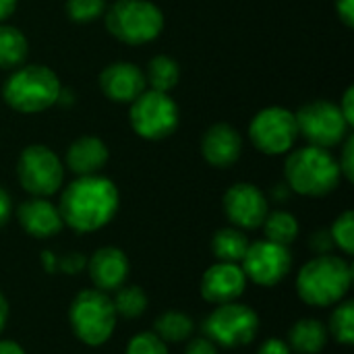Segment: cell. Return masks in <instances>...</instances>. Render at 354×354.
Segmentation results:
<instances>
[{
  "instance_id": "836d02e7",
  "label": "cell",
  "mask_w": 354,
  "mask_h": 354,
  "mask_svg": "<svg viewBox=\"0 0 354 354\" xmlns=\"http://www.w3.org/2000/svg\"><path fill=\"white\" fill-rule=\"evenodd\" d=\"M185 354H218V346L207 336H199L187 344Z\"/></svg>"
},
{
  "instance_id": "3957f363",
  "label": "cell",
  "mask_w": 354,
  "mask_h": 354,
  "mask_svg": "<svg viewBox=\"0 0 354 354\" xmlns=\"http://www.w3.org/2000/svg\"><path fill=\"white\" fill-rule=\"evenodd\" d=\"M284 183L290 191L305 197H326L340 185V166L330 149L301 147L295 149L284 164Z\"/></svg>"
},
{
  "instance_id": "5bb4252c",
  "label": "cell",
  "mask_w": 354,
  "mask_h": 354,
  "mask_svg": "<svg viewBox=\"0 0 354 354\" xmlns=\"http://www.w3.org/2000/svg\"><path fill=\"white\" fill-rule=\"evenodd\" d=\"M247 288V276L239 263L218 261L205 270L201 278V297L212 305H226L239 301Z\"/></svg>"
},
{
  "instance_id": "4dcf8cb0",
  "label": "cell",
  "mask_w": 354,
  "mask_h": 354,
  "mask_svg": "<svg viewBox=\"0 0 354 354\" xmlns=\"http://www.w3.org/2000/svg\"><path fill=\"white\" fill-rule=\"evenodd\" d=\"M340 166V174L342 178H346L348 183L354 180V137L348 133V137L344 139V147H342V156L338 160Z\"/></svg>"
},
{
  "instance_id": "277c9868",
  "label": "cell",
  "mask_w": 354,
  "mask_h": 354,
  "mask_svg": "<svg viewBox=\"0 0 354 354\" xmlns=\"http://www.w3.org/2000/svg\"><path fill=\"white\" fill-rule=\"evenodd\" d=\"M62 87L56 73L44 64L19 66L4 81V102L23 114H37L52 108L60 100Z\"/></svg>"
},
{
  "instance_id": "d6986e66",
  "label": "cell",
  "mask_w": 354,
  "mask_h": 354,
  "mask_svg": "<svg viewBox=\"0 0 354 354\" xmlns=\"http://www.w3.org/2000/svg\"><path fill=\"white\" fill-rule=\"evenodd\" d=\"M110 158L108 145L93 135H85L75 139L66 149V168L75 172L77 176H89L97 174Z\"/></svg>"
},
{
  "instance_id": "52a82bcc",
  "label": "cell",
  "mask_w": 354,
  "mask_h": 354,
  "mask_svg": "<svg viewBox=\"0 0 354 354\" xmlns=\"http://www.w3.org/2000/svg\"><path fill=\"white\" fill-rule=\"evenodd\" d=\"M129 120L133 131L147 141H162L170 137L180 120L176 102L162 91L145 89L137 100L131 102Z\"/></svg>"
},
{
  "instance_id": "ab89813d",
  "label": "cell",
  "mask_w": 354,
  "mask_h": 354,
  "mask_svg": "<svg viewBox=\"0 0 354 354\" xmlns=\"http://www.w3.org/2000/svg\"><path fill=\"white\" fill-rule=\"evenodd\" d=\"M17 2H19V0H0V23L6 21V19L15 12Z\"/></svg>"
},
{
  "instance_id": "7c38bea8",
  "label": "cell",
  "mask_w": 354,
  "mask_h": 354,
  "mask_svg": "<svg viewBox=\"0 0 354 354\" xmlns=\"http://www.w3.org/2000/svg\"><path fill=\"white\" fill-rule=\"evenodd\" d=\"M292 266V257L288 247L276 245L272 241H255L249 243V249L241 261V268L247 280L259 286H276L280 284Z\"/></svg>"
},
{
  "instance_id": "f35d334b",
  "label": "cell",
  "mask_w": 354,
  "mask_h": 354,
  "mask_svg": "<svg viewBox=\"0 0 354 354\" xmlns=\"http://www.w3.org/2000/svg\"><path fill=\"white\" fill-rule=\"evenodd\" d=\"M41 266H44V270H46L48 274H54V272L58 270V259L54 257V253L44 251V253H41Z\"/></svg>"
},
{
  "instance_id": "d4e9b609",
  "label": "cell",
  "mask_w": 354,
  "mask_h": 354,
  "mask_svg": "<svg viewBox=\"0 0 354 354\" xmlns=\"http://www.w3.org/2000/svg\"><path fill=\"white\" fill-rule=\"evenodd\" d=\"M261 226H263V232H266V241H272L276 245L288 247L299 236L297 218L292 214H288V212H282V209L268 214Z\"/></svg>"
},
{
  "instance_id": "d590c367",
  "label": "cell",
  "mask_w": 354,
  "mask_h": 354,
  "mask_svg": "<svg viewBox=\"0 0 354 354\" xmlns=\"http://www.w3.org/2000/svg\"><path fill=\"white\" fill-rule=\"evenodd\" d=\"M336 12L346 27H354V0H336Z\"/></svg>"
},
{
  "instance_id": "44dd1931",
  "label": "cell",
  "mask_w": 354,
  "mask_h": 354,
  "mask_svg": "<svg viewBox=\"0 0 354 354\" xmlns=\"http://www.w3.org/2000/svg\"><path fill=\"white\" fill-rule=\"evenodd\" d=\"M29 52V44L25 33L15 27L0 23V68L4 71H15L19 68Z\"/></svg>"
},
{
  "instance_id": "5b68a950",
  "label": "cell",
  "mask_w": 354,
  "mask_h": 354,
  "mask_svg": "<svg viewBox=\"0 0 354 354\" xmlns=\"http://www.w3.org/2000/svg\"><path fill=\"white\" fill-rule=\"evenodd\" d=\"M104 15L108 31L129 46L149 44L164 29V15L149 0H116Z\"/></svg>"
},
{
  "instance_id": "8fae6325",
  "label": "cell",
  "mask_w": 354,
  "mask_h": 354,
  "mask_svg": "<svg viewBox=\"0 0 354 354\" xmlns=\"http://www.w3.org/2000/svg\"><path fill=\"white\" fill-rule=\"evenodd\" d=\"M249 137L253 145L266 156L288 153L295 141L299 139L295 112L282 106H270L259 110L249 124Z\"/></svg>"
},
{
  "instance_id": "7402d4cb",
  "label": "cell",
  "mask_w": 354,
  "mask_h": 354,
  "mask_svg": "<svg viewBox=\"0 0 354 354\" xmlns=\"http://www.w3.org/2000/svg\"><path fill=\"white\" fill-rule=\"evenodd\" d=\"M249 249V239L236 226L220 228L212 239V251L218 261L224 263H241Z\"/></svg>"
},
{
  "instance_id": "9a60e30c",
  "label": "cell",
  "mask_w": 354,
  "mask_h": 354,
  "mask_svg": "<svg viewBox=\"0 0 354 354\" xmlns=\"http://www.w3.org/2000/svg\"><path fill=\"white\" fill-rule=\"evenodd\" d=\"M145 87L147 83L143 71L127 60L112 62L100 73L102 93L116 104H131L145 91Z\"/></svg>"
},
{
  "instance_id": "e0dca14e",
  "label": "cell",
  "mask_w": 354,
  "mask_h": 354,
  "mask_svg": "<svg viewBox=\"0 0 354 354\" xmlns=\"http://www.w3.org/2000/svg\"><path fill=\"white\" fill-rule=\"evenodd\" d=\"M243 153V139L239 131L226 122L209 127L201 139V156L214 168H230Z\"/></svg>"
},
{
  "instance_id": "d6a6232c",
  "label": "cell",
  "mask_w": 354,
  "mask_h": 354,
  "mask_svg": "<svg viewBox=\"0 0 354 354\" xmlns=\"http://www.w3.org/2000/svg\"><path fill=\"white\" fill-rule=\"evenodd\" d=\"M311 249H313L317 255H330V251L334 249V241H332L330 230H317V232L311 236Z\"/></svg>"
},
{
  "instance_id": "30bf717a",
  "label": "cell",
  "mask_w": 354,
  "mask_h": 354,
  "mask_svg": "<svg viewBox=\"0 0 354 354\" xmlns=\"http://www.w3.org/2000/svg\"><path fill=\"white\" fill-rule=\"evenodd\" d=\"M17 178L31 197H50L62 187L64 166L50 147L29 145L19 156Z\"/></svg>"
},
{
  "instance_id": "f546056e",
  "label": "cell",
  "mask_w": 354,
  "mask_h": 354,
  "mask_svg": "<svg viewBox=\"0 0 354 354\" xmlns=\"http://www.w3.org/2000/svg\"><path fill=\"white\" fill-rule=\"evenodd\" d=\"M127 354H168V346L153 332H141L131 338Z\"/></svg>"
},
{
  "instance_id": "9c48e42d",
  "label": "cell",
  "mask_w": 354,
  "mask_h": 354,
  "mask_svg": "<svg viewBox=\"0 0 354 354\" xmlns=\"http://www.w3.org/2000/svg\"><path fill=\"white\" fill-rule=\"evenodd\" d=\"M299 135H303L309 145L332 149L348 137L351 124L342 116L338 104L328 100H315L303 106L297 114Z\"/></svg>"
},
{
  "instance_id": "e575fe53",
  "label": "cell",
  "mask_w": 354,
  "mask_h": 354,
  "mask_svg": "<svg viewBox=\"0 0 354 354\" xmlns=\"http://www.w3.org/2000/svg\"><path fill=\"white\" fill-rule=\"evenodd\" d=\"M338 108H340V112H342V116L346 118V122L353 127L354 124V87H346V91H344V95H342V102L338 104Z\"/></svg>"
},
{
  "instance_id": "83f0119b",
  "label": "cell",
  "mask_w": 354,
  "mask_h": 354,
  "mask_svg": "<svg viewBox=\"0 0 354 354\" xmlns=\"http://www.w3.org/2000/svg\"><path fill=\"white\" fill-rule=\"evenodd\" d=\"M106 0H66L64 10L73 23H91L104 17Z\"/></svg>"
},
{
  "instance_id": "ba28073f",
  "label": "cell",
  "mask_w": 354,
  "mask_h": 354,
  "mask_svg": "<svg viewBox=\"0 0 354 354\" xmlns=\"http://www.w3.org/2000/svg\"><path fill=\"white\" fill-rule=\"evenodd\" d=\"M259 330V317L257 313L241 303H226L216 305V309L207 315L203 322L205 336L216 344L224 348H236L247 346L255 340Z\"/></svg>"
},
{
  "instance_id": "8992f818",
  "label": "cell",
  "mask_w": 354,
  "mask_h": 354,
  "mask_svg": "<svg viewBox=\"0 0 354 354\" xmlns=\"http://www.w3.org/2000/svg\"><path fill=\"white\" fill-rule=\"evenodd\" d=\"M116 311L112 299L102 290H81L68 309V322L75 336L87 346L106 344L116 328Z\"/></svg>"
},
{
  "instance_id": "7bdbcfd3",
  "label": "cell",
  "mask_w": 354,
  "mask_h": 354,
  "mask_svg": "<svg viewBox=\"0 0 354 354\" xmlns=\"http://www.w3.org/2000/svg\"><path fill=\"white\" fill-rule=\"evenodd\" d=\"M6 319H8V303L2 297V292H0V334H2V330L6 326Z\"/></svg>"
},
{
  "instance_id": "7a4b0ae2",
  "label": "cell",
  "mask_w": 354,
  "mask_h": 354,
  "mask_svg": "<svg viewBox=\"0 0 354 354\" xmlns=\"http://www.w3.org/2000/svg\"><path fill=\"white\" fill-rule=\"evenodd\" d=\"M353 284V268L346 259L334 255H317L301 268L297 276V292L311 307L338 305Z\"/></svg>"
},
{
  "instance_id": "b9f144b4",
  "label": "cell",
  "mask_w": 354,
  "mask_h": 354,
  "mask_svg": "<svg viewBox=\"0 0 354 354\" xmlns=\"http://www.w3.org/2000/svg\"><path fill=\"white\" fill-rule=\"evenodd\" d=\"M272 195H274L278 201H286V199H288V195H290V187H288L286 183H282V185H278V187L272 191Z\"/></svg>"
},
{
  "instance_id": "cb8c5ba5",
  "label": "cell",
  "mask_w": 354,
  "mask_h": 354,
  "mask_svg": "<svg viewBox=\"0 0 354 354\" xmlns=\"http://www.w3.org/2000/svg\"><path fill=\"white\" fill-rule=\"evenodd\" d=\"M178 79H180V66L174 58L160 54L147 62L145 83L149 85V89L168 93L178 85Z\"/></svg>"
},
{
  "instance_id": "ffe728a7",
  "label": "cell",
  "mask_w": 354,
  "mask_h": 354,
  "mask_svg": "<svg viewBox=\"0 0 354 354\" xmlns=\"http://www.w3.org/2000/svg\"><path fill=\"white\" fill-rule=\"evenodd\" d=\"M328 344V330L319 319H299L288 332V346L299 354L322 353Z\"/></svg>"
},
{
  "instance_id": "4fadbf2b",
  "label": "cell",
  "mask_w": 354,
  "mask_h": 354,
  "mask_svg": "<svg viewBox=\"0 0 354 354\" xmlns=\"http://www.w3.org/2000/svg\"><path fill=\"white\" fill-rule=\"evenodd\" d=\"M222 205H224L228 220L236 228H245V230L259 228L263 224L266 216L270 214L266 195L251 183L232 185L226 191Z\"/></svg>"
},
{
  "instance_id": "ac0fdd59",
  "label": "cell",
  "mask_w": 354,
  "mask_h": 354,
  "mask_svg": "<svg viewBox=\"0 0 354 354\" xmlns=\"http://www.w3.org/2000/svg\"><path fill=\"white\" fill-rule=\"evenodd\" d=\"M17 220L21 228L33 239H50L64 226L58 207L46 197H31L23 201L17 209Z\"/></svg>"
},
{
  "instance_id": "484cf974",
  "label": "cell",
  "mask_w": 354,
  "mask_h": 354,
  "mask_svg": "<svg viewBox=\"0 0 354 354\" xmlns=\"http://www.w3.org/2000/svg\"><path fill=\"white\" fill-rule=\"evenodd\" d=\"M112 305H114V311H116L118 317L135 319V317L145 313L147 295L139 286H120L118 290H114Z\"/></svg>"
},
{
  "instance_id": "60d3db41",
  "label": "cell",
  "mask_w": 354,
  "mask_h": 354,
  "mask_svg": "<svg viewBox=\"0 0 354 354\" xmlns=\"http://www.w3.org/2000/svg\"><path fill=\"white\" fill-rule=\"evenodd\" d=\"M0 354H27L17 342L12 340H0Z\"/></svg>"
},
{
  "instance_id": "6da1fadb",
  "label": "cell",
  "mask_w": 354,
  "mask_h": 354,
  "mask_svg": "<svg viewBox=\"0 0 354 354\" xmlns=\"http://www.w3.org/2000/svg\"><path fill=\"white\" fill-rule=\"evenodd\" d=\"M62 222L77 232H95L112 222L118 212L116 185L97 174L77 176L60 197Z\"/></svg>"
},
{
  "instance_id": "603a6c76",
  "label": "cell",
  "mask_w": 354,
  "mask_h": 354,
  "mask_svg": "<svg viewBox=\"0 0 354 354\" xmlns=\"http://www.w3.org/2000/svg\"><path fill=\"white\" fill-rule=\"evenodd\" d=\"M195 330L193 319L183 311H166L153 324V334L166 344H180L191 338Z\"/></svg>"
},
{
  "instance_id": "1f68e13d",
  "label": "cell",
  "mask_w": 354,
  "mask_h": 354,
  "mask_svg": "<svg viewBox=\"0 0 354 354\" xmlns=\"http://www.w3.org/2000/svg\"><path fill=\"white\" fill-rule=\"evenodd\" d=\"M85 268H87V259H85L83 253H68V255H64V257L58 259V270L64 272V274H68V276H77Z\"/></svg>"
},
{
  "instance_id": "4316f807",
  "label": "cell",
  "mask_w": 354,
  "mask_h": 354,
  "mask_svg": "<svg viewBox=\"0 0 354 354\" xmlns=\"http://www.w3.org/2000/svg\"><path fill=\"white\" fill-rule=\"evenodd\" d=\"M328 334L334 336L336 342L351 346L354 342V303L346 301V303H338V307L332 311L330 317V330Z\"/></svg>"
},
{
  "instance_id": "2e32d148",
  "label": "cell",
  "mask_w": 354,
  "mask_h": 354,
  "mask_svg": "<svg viewBox=\"0 0 354 354\" xmlns=\"http://www.w3.org/2000/svg\"><path fill=\"white\" fill-rule=\"evenodd\" d=\"M87 270H89V278L93 286L108 295L124 286L131 268H129V259L124 251L116 247H102L87 261Z\"/></svg>"
},
{
  "instance_id": "f1b7e54d",
  "label": "cell",
  "mask_w": 354,
  "mask_h": 354,
  "mask_svg": "<svg viewBox=\"0 0 354 354\" xmlns=\"http://www.w3.org/2000/svg\"><path fill=\"white\" fill-rule=\"evenodd\" d=\"M334 247L342 249L346 255L354 253V214L351 209H346L342 216L336 218V222L330 228Z\"/></svg>"
},
{
  "instance_id": "74e56055",
  "label": "cell",
  "mask_w": 354,
  "mask_h": 354,
  "mask_svg": "<svg viewBox=\"0 0 354 354\" xmlns=\"http://www.w3.org/2000/svg\"><path fill=\"white\" fill-rule=\"evenodd\" d=\"M8 216H10V197L4 189H0V228L6 224Z\"/></svg>"
},
{
  "instance_id": "8d00e7d4",
  "label": "cell",
  "mask_w": 354,
  "mask_h": 354,
  "mask_svg": "<svg viewBox=\"0 0 354 354\" xmlns=\"http://www.w3.org/2000/svg\"><path fill=\"white\" fill-rule=\"evenodd\" d=\"M257 354H290V346L280 338H270L259 346Z\"/></svg>"
}]
</instances>
